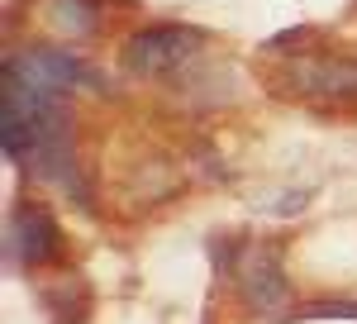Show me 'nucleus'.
Listing matches in <instances>:
<instances>
[{
    "label": "nucleus",
    "instance_id": "obj_3",
    "mask_svg": "<svg viewBox=\"0 0 357 324\" xmlns=\"http://www.w3.org/2000/svg\"><path fill=\"white\" fill-rule=\"evenodd\" d=\"M82 77H86V67L77 57H67L62 48H33V53L20 57V81L33 86V91H48V96L77 86Z\"/></svg>",
    "mask_w": 357,
    "mask_h": 324
},
{
    "label": "nucleus",
    "instance_id": "obj_2",
    "mask_svg": "<svg viewBox=\"0 0 357 324\" xmlns=\"http://www.w3.org/2000/svg\"><path fill=\"white\" fill-rule=\"evenodd\" d=\"M291 81L314 96H357V57H305L291 67Z\"/></svg>",
    "mask_w": 357,
    "mask_h": 324
},
{
    "label": "nucleus",
    "instance_id": "obj_4",
    "mask_svg": "<svg viewBox=\"0 0 357 324\" xmlns=\"http://www.w3.org/2000/svg\"><path fill=\"white\" fill-rule=\"evenodd\" d=\"M243 291L248 300L262 310V315H281L286 310V300H291V291H286V277H281V263H276V253H252L243 267Z\"/></svg>",
    "mask_w": 357,
    "mask_h": 324
},
{
    "label": "nucleus",
    "instance_id": "obj_1",
    "mask_svg": "<svg viewBox=\"0 0 357 324\" xmlns=\"http://www.w3.org/2000/svg\"><path fill=\"white\" fill-rule=\"evenodd\" d=\"M200 48V34L186 24H153L134 34L129 43H124V67L138 72V77H162L172 67H181L186 57Z\"/></svg>",
    "mask_w": 357,
    "mask_h": 324
},
{
    "label": "nucleus",
    "instance_id": "obj_5",
    "mask_svg": "<svg viewBox=\"0 0 357 324\" xmlns=\"http://www.w3.org/2000/svg\"><path fill=\"white\" fill-rule=\"evenodd\" d=\"M10 234H15V248H20V263H48L57 253V224L43 210H20V215L10 219Z\"/></svg>",
    "mask_w": 357,
    "mask_h": 324
},
{
    "label": "nucleus",
    "instance_id": "obj_6",
    "mask_svg": "<svg viewBox=\"0 0 357 324\" xmlns=\"http://www.w3.org/2000/svg\"><path fill=\"white\" fill-rule=\"evenodd\" d=\"M301 320H357V300H319V305H305Z\"/></svg>",
    "mask_w": 357,
    "mask_h": 324
},
{
    "label": "nucleus",
    "instance_id": "obj_7",
    "mask_svg": "<svg viewBox=\"0 0 357 324\" xmlns=\"http://www.w3.org/2000/svg\"><path fill=\"white\" fill-rule=\"evenodd\" d=\"M319 34L310 24H296V29H286V34H276V38H267V48L272 53H305V43H314Z\"/></svg>",
    "mask_w": 357,
    "mask_h": 324
}]
</instances>
